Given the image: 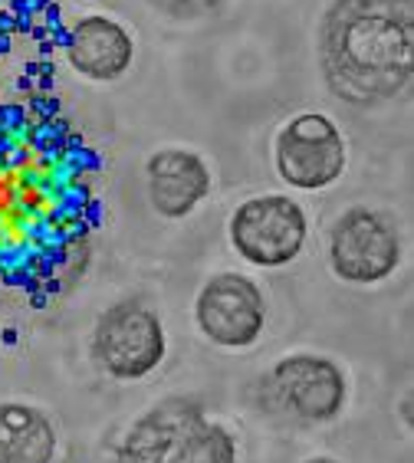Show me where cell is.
Returning <instances> with one entry per match:
<instances>
[{
	"mask_svg": "<svg viewBox=\"0 0 414 463\" xmlns=\"http://www.w3.org/2000/svg\"><path fill=\"white\" fill-rule=\"evenodd\" d=\"M92 358L118 382L152 374L165 358V329L142 299L108 306L92 332Z\"/></svg>",
	"mask_w": 414,
	"mask_h": 463,
	"instance_id": "obj_2",
	"label": "cell"
},
{
	"mask_svg": "<svg viewBox=\"0 0 414 463\" xmlns=\"http://www.w3.org/2000/svg\"><path fill=\"white\" fill-rule=\"evenodd\" d=\"M56 430L40 408L0 404V463H53Z\"/></svg>",
	"mask_w": 414,
	"mask_h": 463,
	"instance_id": "obj_11",
	"label": "cell"
},
{
	"mask_svg": "<svg viewBox=\"0 0 414 463\" xmlns=\"http://www.w3.org/2000/svg\"><path fill=\"white\" fill-rule=\"evenodd\" d=\"M152 4L158 10H165L168 17L194 20V17H204V14H211L221 0H152Z\"/></svg>",
	"mask_w": 414,
	"mask_h": 463,
	"instance_id": "obj_13",
	"label": "cell"
},
{
	"mask_svg": "<svg viewBox=\"0 0 414 463\" xmlns=\"http://www.w3.org/2000/svg\"><path fill=\"white\" fill-rule=\"evenodd\" d=\"M148 204L168 221L188 217L211 191V171L204 158L188 148H162L145 165Z\"/></svg>",
	"mask_w": 414,
	"mask_h": 463,
	"instance_id": "obj_8",
	"label": "cell"
},
{
	"mask_svg": "<svg viewBox=\"0 0 414 463\" xmlns=\"http://www.w3.org/2000/svg\"><path fill=\"white\" fill-rule=\"evenodd\" d=\"M263 392L279 411H289L293 418L325 424L345 404V374L333 358L296 352L279 358L267 372Z\"/></svg>",
	"mask_w": 414,
	"mask_h": 463,
	"instance_id": "obj_6",
	"label": "cell"
},
{
	"mask_svg": "<svg viewBox=\"0 0 414 463\" xmlns=\"http://www.w3.org/2000/svg\"><path fill=\"white\" fill-rule=\"evenodd\" d=\"M194 319L207 342L221 348H247L260 339L267 303L253 279L240 273H217L198 293Z\"/></svg>",
	"mask_w": 414,
	"mask_h": 463,
	"instance_id": "obj_7",
	"label": "cell"
},
{
	"mask_svg": "<svg viewBox=\"0 0 414 463\" xmlns=\"http://www.w3.org/2000/svg\"><path fill=\"white\" fill-rule=\"evenodd\" d=\"M136 56V43L122 24L112 17L92 14L82 17L70 33V46H66V60L82 80L92 82H116L122 72L132 66Z\"/></svg>",
	"mask_w": 414,
	"mask_h": 463,
	"instance_id": "obj_9",
	"label": "cell"
},
{
	"mask_svg": "<svg viewBox=\"0 0 414 463\" xmlns=\"http://www.w3.org/2000/svg\"><path fill=\"white\" fill-rule=\"evenodd\" d=\"M198 418H204L198 398H191V394L165 398L162 404H155L136 420V428L128 430L118 447L116 463H165V457L178 444V437Z\"/></svg>",
	"mask_w": 414,
	"mask_h": 463,
	"instance_id": "obj_10",
	"label": "cell"
},
{
	"mask_svg": "<svg viewBox=\"0 0 414 463\" xmlns=\"http://www.w3.org/2000/svg\"><path fill=\"white\" fill-rule=\"evenodd\" d=\"M165 463H237L234 437L214 420L198 418L178 437V444L165 457Z\"/></svg>",
	"mask_w": 414,
	"mask_h": 463,
	"instance_id": "obj_12",
	"label": "cell"
},
{
	"mask_svg": "<svg viewBox=\"0 0 414 463\" xmlns=\"http://www.w3.org/2000/svg\"><path fill=\"white\" fill-rule=\"evenodd\" d=\"M306 211L287 194H260L243 201L231 217V243L253 267H287L306 243Z\"/></svg>",
	"mask_w": 414,
	"mask_h": 463,
	"instance_id": "obj_4",
	"label": "cell"
},
{
	"mask_svg": "<svg viewBox=\"0 0 414 463\" xmlns=\"http://www.w3.org/2000/svg\"><path fill=\"white\" fill-rule=\"evenodd\" d=\"M329 263L345 283L372 286L388 279L401 263V237L391 217L375 207H349L329 231Z\"/></svg>",
	"mask_w": 414,
	"mask_h": 463,
	"instance_id": "obj_3",
	"label": "cell"
},
{
	"mask_svg": "<svg viewBox=\"0 0 414 463\" xmlns=\"http://www.w3.org/2000/svg\"><path fill=\"white\" fill-rule=\"evenodd\" d=\"M411 0H333L319 24L325 86L349 106H381L408 90L414 66Z\"/></svg>",
	"mask_w": 414,
	"mask_h": 463,
	"instance_id": "obj_1",
	"label": "cell"
},
{
	"mask_svg": "<svg viewBox=\"0 0 414 463\" xmlns=\"http://www.w3.org/2000/svg\"><path fill=\"white\" fill-rule=\"evenodd\" d=\"M273 165L279 178L299 191L329 187L345 171V142L339 125L319 112L293 116L277 132Z\"/></svg>",
	"mask_w": 414,
	"mask_h": 463,
	"instance_id": "obj_5",
	"label": "cell"
},
{
	"mask_svg": "<svg viewBox=\"0 0 414 463\" xmlns=\"http://www.w3.org/2000/svg\"><path fill=\"white\" fill-rule=\"evenodd\" d=\"M306 463H339V460H329V457H313V460H306Z\"/></svg>",
	"mask_w": 414,
	"mask_h": 463,
	"instance_id": "obj_14",
	"label": "cell"
}]
</instances>
